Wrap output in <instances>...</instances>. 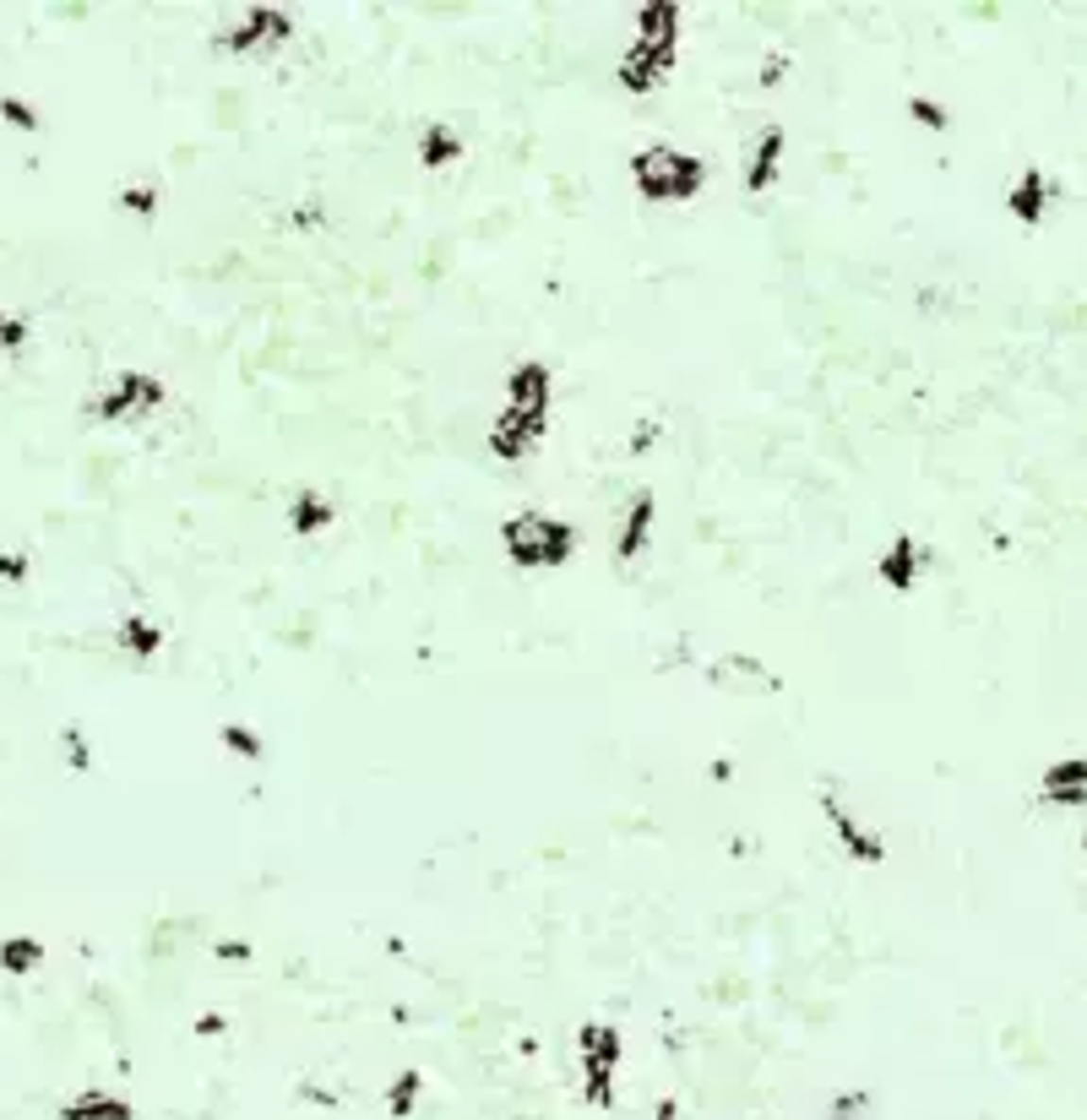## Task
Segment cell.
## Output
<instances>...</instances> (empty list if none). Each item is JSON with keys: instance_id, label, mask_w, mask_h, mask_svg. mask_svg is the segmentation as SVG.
<instances>
[{"instance_id": "obj_1", "label": "cell", "mask_w": 1087, "mask_h": 1120, "mask_svg": "<svg viewBox=\"0 0 1087 1120\" xmlns=\"http://www.w3.org/2000/svg\"><path fill=\"white\" fill-rule=\"evenodd\" d=\"M772 153H778V131H767V147L756 153V169H751V185H761V180L772 175Z\"/></svg>"}]
</instances>
